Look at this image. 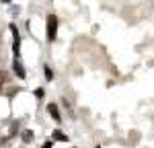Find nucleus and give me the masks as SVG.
Listing matches in <instances>:
<instances>
[{"label":"nucleus","mask_w":154,"mask_h":148,"mask_svg":"<svg viewBox=\"0 0 154 148\" xmlns=\"http://www.w3.org/2000/svg\"><path fill=\"white\" fill-rule=\"evenodd\" d=\"M12 68H14V72H17V76H19V78H27V72H25V68H23V64H21V60H14Z\"/></svg>","instance_id":"2"},{"label":"nucleus","mask_w":154,"mask_h":148,"mask_svg":"<svg viewBox=\"0 0 154 148\" xmlns=\"http://www.w3.org/2000/svg\"><path fill=\"white\" fill-rule=\"evenodd\" d=\"M45 78H48V80L54 78V72H51V68H49V66H45Z\"/></svg>","instance_id":"5"},{"label":"nucleus","mask_w":154,"mask_h":148,"mask_svg":"<svg viewBox=\"0 0 154 148\" xmlns=\"http://www.w3.org/2000/svg\"><path fill=\"white\" fill-rule=\"evenodd\" d=\"M43 148H51V142L48 140V142H45V146H43Z\"/></svg>","instance_id":"8"},{"label":"nucleus","mask_w":154,"mask_h":148,"mask_svg":"<svg viewBox=\"0 0 154 148\" xmlns=\"http://www.w3.org/2000/svg\"><path fill=\"white\" fill-rule=\"evenodd\" d=\"M48 39L49 41H54L56 39V33H58V17L56 14H49L48 17Z\"/></svg>","instance_id":"1"},{"label":"nucleus","mask_w":154,"mask_h":148,"mask_svg":"<svg viewBox=\"0 0 154 148\" xmlns=\"http://www.w3.org/2000/svg\"><path fill=\"white\" fill-rule=\"evenodd\" d=\"M31 138H33V132H25V134H23V140H25V142H29Z\"/></svg>","instance_id":"6"},{"label":"nucleus","mask_w":154,"mask_h":148,"mask_svg":"<svg viewBox=\"0 0 154 148\" xmlns=\"http://www.w3.org/2000/svg\"><path fill=\"white\" fill-rule=\"evenodd\" d=\"M35 97H37V99L43 97V88H37V91H35Z\"/></svg>","instance_id":"7"},{"label":"nucleus","mask_w":154,"mask_h":148,"mask_svg":"<svg viewBox=\"0 0 154 148\" xmlns=\"http://www.w3.org/2000/svg\"><path fill=\"white\" fill-rule=\"evenodd\" d=\"M48 111H49V115H51L56 122H60V119H62V117H60V111H58V105L49 103V105H48Z\"/></svg>","instance_id":"3"},{"label":"nucleus","mask_w":154,"mask_h":148,"mask_svg":"<svg viewBox=\"0 0 154 148\" xmlns=\"http://www.w3.org/2000/svg\"><path fill=\"white\" fill-rule=\"evenodd\" d=\"M54 140H62V142H66V134H62L60 130H54Z\"/></svg>","instance_id":"4"}]
</instances>
